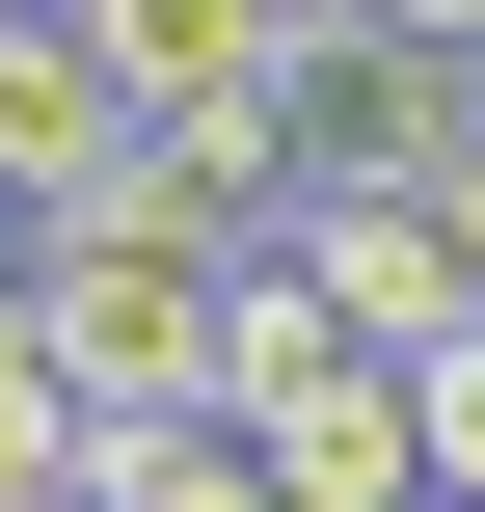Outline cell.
I'll return each instance as SVG.
<instances>
[{"label": "cell", "mask_w": 485, "mask_h": 512, "mask_svg": "<svg viewBox=\"0 0 485 512\" xmlns=\"http://www.w3.org/2000/svg\"><path fill=\"white\" fill-rule=\"evenodd\" d=\"M270 270H297V297L378 351V378H432V351L485 324V297H459V216H432V189H297V216H270Z\"/></svg>", "instance_id": "4"}, {"label": "cell", "mask_w": 485, "mask_h": 512, "mask_svg": "<svg viewBox=\"0 0 485 512\" xmlns=\"http://www.w3.org/2000/svg\"><path fill=\"white\" fill-rule=\"evenodd\" d=\"M0 432H81V378H54V297L0 270Z\"/></svg>", "instance_id": "7"}, {"label": "cell", "mask_w": 485, "mask_h": 512, "mask_svg": "<svg viewBox=\"0 0 485 512\" xmlns=\"http://www.w3.org/2000/svg\"><path fill=\"white\" fill-rule=\"evenodd\" d=\"M351 27H405V54H459V81H485V0H351Z\"/></svg>", "instance_id": "9"}, {"label": "cell", "mask_w": 485, "mask_h": 512, "mask_svg": "<svg viewBox=\"0 0 485 512\" xmlns=\"http://www.w3.org/2000/svg\"><path fill=\"white\" fill-rule=\"evenodd\" d=\"M243 270H270V243H243L189 162H162V189H108L81 243H27L54 378H81V405H135V432H216V324H243Z\"/></svg>", "instance_id": "1"}, {"label": "cell", "mask_w": 485, "mask_h": 512, "mask_svg": "<svg viewBox=\"0 0 485 512\" xmlns=\"http://www.w3.org/2000/svg\"><path fill=\"white\" fill-rule=\"evenodd\" d=\"M27 486H54V432H0V512H27Z\"/></svg>", "instance_id": "11"}, {"label": "cell", "mask_w": 485, "mask_h": 512, "mask_svg": "<svg viewBox=\"0 0 485 512\" xmlns=\"http://www.w3.org/2000/svg\"><path fill=\"white\" fill-rule=\"evenodd\" d=\"M27 512H108V486H27Z\"/></svg>", "instance_id": "12"}, {"label": "cell", "mask_w": 485, "mask_h": 512, "mask_svg": "<svg viewBox=\"0 0 485 512\" xmlns=\"http://www.w3.org/2000/svg\"><path fill=\"white\" fill-rule=\"evenodd\" d=\"M459 135H485L459 54H405V27L297 0V189H459Z\"/></svg>", "instance_id": "2"}, {"label": "cell", "mask_w": 485, "mask_h": 512, "mask_svg": "<svg viewBox=\"0 0 485 512\" xmlns=\"http://www.w3.org/2000/svg\"><path fill=\"white\" fill-rule=\"evenodd\" d=\"M135 512H297V486H270L243 432H189V459H162V486H135Z\"/></svg>", "instance_id": "8"}, {"label": "cell", "mask_w": 485, "mask_h": 512, "mask_svg": "<svg viewBox=\"0 0 485 512\" xmlns=\"http://www.w3.org/2000/svg\"><path fill=\"white\" fill-rule=\"evenodd\" d=\"M405 432H432V512H485V324L432 351V378H405Z\"/></svg>", "instance_id": "6"}, {"label": "cell", "mask_w": 485, "mask_h": 512, "mask_svg": "<svg viewBox=\"0 0 485 512\" xmlns=\"http://www.w3.org/2000/svg\"><path fill=\"white\" fill-rule=\"evenodd\" d=\"M0 270H27V243H0Z\"/></svg>", "instance_id": "14"}, {"label": "cell", "mask_w": 485, "mask_h": 512, "mask_svg": "<svg viewBox=\"0 0 485 512\" xmlns=\"http://www.w3.org/2000/svg\"><path fill=\"white\" fill-rule=\"evenodd\" d=\"M297 512H432V432H405V378H324V405H270L243 432Z\"/></svg>", "instance_id": "5"}, {"label": "cell", "mask_w": 485, "mask_h": 512, "mask_svg": "<svg viewBox=\"0 0 485 512\" xmlns=\"http://www.w3.org/2000/svg\"><path fill=\"white\" fill-rule=\"evenodd\" d=\"M108 189H162V135H135V81H108L81 0H54V27H0V243H81Z\"/></svg>", "instance_id": "3"}, {"label": "cell", "mask_w": 485, "mask_h": 512, "mask_svg": "<svg viewBox=\"0 0 485 512\" xmlns=\"http://www.w3.org/2000/svg\"><path fill=\"white\" fill-rule=\"evenodd\" d=\"M0 27H54V0H0Z\"/></svg>", "instance_id": "13"}, {"label": "cell", "mask_w": 485, "mask_h": 512, "mask_svg": "<svg viewBox=\"0 0 485 512\" xmlns=\"http://www.w3.org/2000/svg\"><path fill=\"white\" fill-rule=\"evenodd\" d=\"M432 216H459V297H485V135H459V189H432Z\"/></svg>", "instance_id": "10"}]
</instances>
